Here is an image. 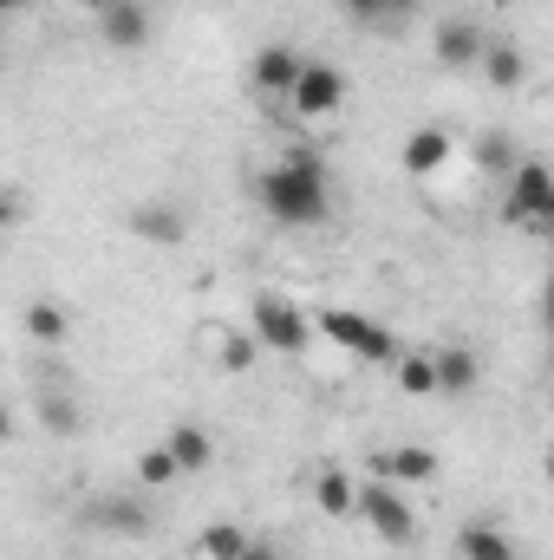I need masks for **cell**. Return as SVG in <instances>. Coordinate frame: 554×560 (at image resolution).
<instances>
[{
	"instance_id": "obj_9",
	"label": "cell",
	"mask_w": 554,
	"mask_h": 560,
	"mask_svg": "<svg viewBox=\"0 0 554 560\" xmlns=\"http://www.w3.org/2000/svg\"><path fill=\"white\" fill-rule=\"evenodd\" d=\"M183 229H189L183 202H138V209H131V235H138V242L170 248V242H183Z\"/></svg>"
},
{
	"instance_id": "obj_25",
	"label": "cell",
	"mask_w": 554,
	"mask_h": 560,
	"mask_svg": "<svg viewBox=\"0 0 554 560\" xmlns=\"http://www.w3.org/2000/svg\"><path fill=\"white\" fill-rule=\"evenodd\" d=\"M255 352H262V346H255V332H222V352H216V359H222V372H249V365H255Z\"/></svg>"
},
{
	"instance_id": "obj_20",
	"label": "cell",
	"mask_w": 554,
	"mask_h": 560,
	"mask_svg": "<svg viewBox=\"0 0 554 560\" xmlns=\"http://www.w3.org/2000/svg\"><path fill=\"white\" fill-rule=\"evenodd\" d=\"M33 411H39V423H46L53 436H79V430H85V411H79L66 392H39V405H33Z\"/></svg>"
},
{
	"instance_id": "obj_4",
	"label": "cell",
	"mask_w": 554,
	"mask_h": 560,
	"mask_svg": "<svg viewBox=\"0 0 554 560\" xmlns=\"http://www.w3.org/2000/svg\"><path fill=\"white\" fill-rule=\"evenodd\" d=\"M353 515H366V528H372L385 548H412L417 541L412 502H405L392 482H359V489H353Z\"/></svg>"
},
{
	"instance_id": "obj_16",
	"label": "cell",
	"mask_w": 554,
	"mask_h": 560,
	"mask_svg": "<svg viewBox=\"0 0 554 560\" xmlns=\"http://www.w3.org/2000/svg\"><path fill=\"white\" fill-rule=\"evenodd\" d=\"M20 326H26L33 346H66V339H72V319H66L59 300H33V306L20 313Z\"/></svg>"
},
{
	"instance_id": "obj_26",
	"label": "cell",
	"mask_w": 554,
	"mask_h": 560,
	"mask_svg": "<svg viewBox=\"0 0 554 560\" xmlns=\"http://www.w3.org/2000/svg\"><path fill=\"white\" fill-rule=\"evenodd\" d=\"M483 163H489V170H496V163H516L509 138H483Z\"/></svg>"
},
{
	"instance_id": "obj_29",
	"label": "cell",
	"mask_w": 554,
	"mask_h": 560,
	"mask_svg": "<svg viewBox=\"0 0 554 560\" xmlns=\"http://www.w3.org/2000/svg\"><path fill=\"white\" fill-rule=\"evenodd\" d=\"M66 7H79V13H92V20H99V13H105L112 0H66Z\"/></svg>"
},
{
	"instance_id": "obj_19",
	"label": "cell",
	"mask_w": 554,
	"mask_h": 560,
	"mask_svg": "<svg viewBox=\"0 0 554 560\" xmlns=\"http://www.w3.org/2000/svg\"><path fill=\"white\" fill-rule=\"evenodd\" d=\"M359 26H372V33H399L405 20L417 13V0H339Z\"/></svg>"
},
{
	"instance_id": "obj_1",
	"label": "cell",
	"mask_w": 554,
	"mask_h": 560,
	"mask_svg": "<svg viewBox=\"0 0 554 560\" xmlns=\"http://www.w3.org/2000/svg\"><path fill=\"white\" fill-rule=\"evenodd\" d=\"M255 196H262V209L275 215L280 229H320V222L333 215L326 163H320V156H307V150H293V156L268 163V170L255 176Z\"/></svg>"
},
{
	"instance_id": "obj_3",
	"label": "cell",
	"mask_w": 554,
	"mask_h": 560,
	"mask_svg": "<svg viewBox=\"0 0 554 560\" xmlns=\"http://www.w3.org/2000/svg\"><path fill=\"white\" fill-rule=\"evenodd\" d=\"M503 215L522 222L529 235H549L554 229V176H549V163L522 156V163L509 170V202H503Z\"/></svg>"
},
{
	"instance_id": "obj_10",
	"label": "cell",
	"mask_w": 554,
	"mask_h": 560,
	"mask_svg": "<svg viewBox=\"0 0 554 560\" xmlns=\"http://www.w3.org/2000/svg\"><path fill=\"white\" fill-rule=\"evenodd\" d=\"M399 163H405V176H437L450 163V131L443 125H417L405 138V150H399Z\"/></svg>"
},
{
	"instance_id": "obj_27",
	"label": "cell",
	"mask_w": 554,
	"mask_h": 560,
	"mask_svg": "<svg viewBox=\"0 0 554 560\" xmlns=\"http://www.w3.org/2000/svg\"><path fill=\"white\" fill-rule=\"evenodd\" d=\"M13 222H20V196H13V189H0V235H7Z\"/></svg>"
},
{
	"instance_id": "obj_15",
	"label": "cell",
	"mask_w": 554,
	"mask_h": 560,
	"mask_svg": "<svg viewBox=\"0 0 554 560\" xmlns=\"http://www.w3.org/2000/svg\"><path fill=\"white\" fill-rule=\"evenodd\" d=\"M437 476V456L417 450V443H399V450H379V482L405 489V482H430Z\"/></svg>"
},
{
	"instance_id": "obj_7",
	"label": "cell",
	"mask_w": 554,
	"mask_h": 560,
	"mask_svg": "<svg viewBox=\"0 0 554 560\" xmlns=\"http://www.w3.org/2000/svg\"><path fill=\"white\" fill-rule=\"evenodd\" d=\"M99 33H105V46L138 52L143 39H150V7H143V0H112V7L99 13Z\"/></svg>"
},
{
	"instance_id": "obj_22",
	"label": "cell",
	"mask_w": 554,
	"mask_h": 560,
	"mask_svg": "<svg viewBox=\"0 0 554 560\" xmlns=\"http://www.w3.org/2000/svg\"><path fill=\"white\" fill-rule=\"evenodd\" d=\"M353 476L346 469H320V482H313V502H320V515H353Z\"/></svg>"
},
{
	"instance_id": "obj_12",
	"label": "cell",
	"mask_w": 554,
	"mask_h": 560,
	"mask_svg": "<svg viewBox=\"0 0 554 560\" xmlns=\"http://www.w3.org/2000/svg\"><path fill=\"white\" fill-rule=\"evenodd\" d=\"M85 522L92 528H112V535H143L150 528V509H143L138 495H99V502H85Z\"/></svg>"
},
{
	"instance_id": "obj_23",
	"label": "cell",
	"mask_w": 554,
	"mask_h": 560,
	"mask_svg": "<svg viewBox=\"0 0 554 560\" xmlns=\"http://www.w3.org/2000/svg\"><path fill=\"white\" fill-rule=\"evenodd\" d=\"M392 365H399V392H405V398H430V392H437V378H430V352H399Z\"/></svg>"
},
{
	"instance_id": "obj_2",
	"label": "cell",
	"mask_w": 554,
	"mask_h": 560,
	"mask_svg": "<svg viewBox=\"0 0 554 560\" xmlns=\"http://www.w3.org/2000/svg\"><path fill=\"white\" fill-rule=\"evenodd\" d=\"M313 326H320L339 352H353V359H366V365H392V359H399V332H392V326H379V319H366V313L326 306Z\"/></svg>"
},
{
	"instance_id": "obj_17",
	"label": "cell",
	"mask_w": 554,
	"mask_h": 560,
	"mask_svg": "<svg viewBox=\"0 0 554 560\" xmlns=\"http://www.w3.org/2000/svg\"><path fill=\"white\" fill-rule=\"evenodd\" d=\"M476 66H483V79H489L496 92H516V85L529 79V59H522V46H509V39H503V46H483Z\"/></svg>"
},
{
	"instance_id": "obj_24",
	"label": "cell",
	"mask_w": 554,
	"mask_h": 560,
	"mask_svg": "<svg viewBox=\"0 0 554 560\" xmlns=\"http://www.w3.org/2000/svg\"><path fill=\"white\" fill-rule=\"evenodd\" d=\"M138 482H143V489H170V482H176V463H170V450H163V443L138 456Z\"/></svg>"
},
{
	"instance_id": "obj_28",
	"label": "cell",
	"mask_w": 554,
	"mask_h": 560,
	"mask_svg": "<svg viewBox=\"0 0 554 560\" xmlns=\"http://www.w3.org/2000/svg\"><path fill=\"white\" fill-rule=\"evenodd\" d=\"M235 560H280V548H275V541H255V535H249V548H242Z\"/></svg>"
},
{
	"instance_id": "obj_21",
	"label": "cell",
	"mask_w": 554,
	"mask_h": 560,
	"mask_svg": "<svg viewBox=\"0 0 554 560\" xmlns=\"http://www.w3.org/2000/svg\"><path fill=\"white\" fill-rule=\"evenodd\" d=\"M249 548V528H235V522H209L203 535H196V555L203 560H235Z\"/></svg>"
},
{
	"instance_id": "obj_6",
	"label": "cell",
	"mask_w": 554,
	"mask_h": 560,
	"mask_svg": "<svg viewBox=\"0 0 554 560\" xmlns=\"http://www.w3.org/2000/svg\"><path fill=\"white\" fill-rule=\"evenodd\" d=\"M249 332H255V346H268V352H307V339H313V319H307V313H300L287 293H255Z\"/></svg>"
},
{
	"instance_id": "obj_5",
	"label": "cell",
	"mask_w": 554,
	"mask_h": 560,
	"mask_svg": "<svg viewBox=\"0 0 554 560\" xmlns=\"http://www.w3.org/2000/svg\"><path fill=\"white\" fill-rule=\"evenodd\" d=\"M287 112L293 118H333V112H346V72L339 66H326V59H300V72H293V85H287Z\"/></svg>"
},
{
	"instance_id": "obj_11",
	"label": "cell",
	"mask_w": 554,
	"mask_h": 560,
	"mask_svg": "<svg viewBox=\"0 0 554 560\" xmlns=\"http://www.w3.org/2000/svg\"><path fill=\"white\" fill-rule=\"evenodd\" d=\"M293 72H300V52H293V46H262L255 66H249V85H255L262 98H287Z\"/></svg>"
},
{
	"instance_id": "obj_18",
	"label": "cell",
	"mask_w": 554,
	"mask_h": 560,
	"mask_svg": "<svg viewBox=\"0 0 554 560\" xmlns=\"http://www.w3.org/2000/svg\"><path fill=\"white\" fill-rule=\"evenodd\" d=\"M457 555L463 560H516V541H509L496 522H470V528L457 535Z\"/></svg>"
},
{
	"instance_id": "obj_8",
	"label": "cell",
	"mask_w": 554,
	"mask_h": 560,
	"mask_svg": "<svg viewBox=\"0 0 554 560\" xmlns=\"http://www.w3.org/2000/svg\"><path fill=\"white\" fill-rule=\"evenodd\" d=\"M430 378H437V392L470 398V392H476V378H483V365H476V352H470V346H437V352H430Z\"/></svg>"
},
{
	"instance_id": "obj_30",
	"label": "cell",
	"mask_w": 554,
	"mask_h": 560,
	"mask_svg": "<svg viewBox=\"0 0 554 560\" xmlns=\"http://www.w3.org/2000/svg\"><path fill=\"white\" fill-rule=\"evenodd\" d=\"M0 443H13V411L0 405Z\"/></svg>"
},
{
	"instance_id": "obj_14",
	"label": "cell",
	"mask_w": 554,
	"mask_h": 560,
	"mask_svg": "<svg viewBox=\"0 0 554 560\" xmlns=\"http://www.w3.org/2000/svg\"><path fill=\"white\" fill-rule=\"evenodd\" d=\"M163 450H170L176 476H196V469H209V463H216V443H209V430H203V423H176V430L163 436Z\"/></svg>"
},
{
	"instance_id": "obj_31",
	"label": "cell",
	"mask_w": 554,
	"mask_h": 560,
	"mask_svg": "<svg viewBox=\"0 0 554 560\" xmlns=\"http://www.w3.org/2000/svg\"><path fill=\"white\" fill-rule=\"evenodd\" d=\"M7 13H20V0H0V20H7Z\"/></svg>"
},
{
	"instance_id": "obj_13",
	"label": "cell",
	"mask_w": 554,
	"mask_h": 560,
	"mask_svg": "<svg viewBox=\"0 0 554 560\" xmlns=\"http://www.w3.org/2000/svg\"><path fill=\"white\" fill-rule=\"evenodd\" d=\"M483 46H489V39L476 33V20H443V26H437V59H443L450 72H470V66L483 59Z\"/></svg>"
}]
</instances>
